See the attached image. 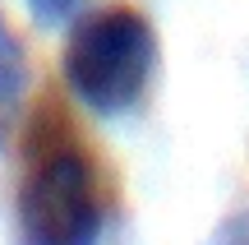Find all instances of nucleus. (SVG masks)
<instances>
[{
	"label": "nucleus",
	"instance_id": "2",
	"mask_svg": "<svg viewBox=\"0 0 249 245\" xmlns=\"http://www.w3.org/2000/svg\"><path fill=\"white\" fill-rule=\"evenodd\" d=\"M14 231L18 245H97L102 194L83 148L55 139L28 157L14 194Z\"/></svg>",
	"mask_w": 249,
	"mask_h": 245
},
{
	"label": "nucleus",
	"instance_id": "1",
	"mask_svg": "<svg viewBox=\"0 0 249 245\" xmlns=\"http://www.w3.org/2000/svg\"><path fill=\"white\" fill-rule=\"evenodd\" d=\"M157 70V33L129 5L88 14L65 42V83L97 116H124L143 102Z\"/></svg>",
	"mask_w": 249,
	"mask_h": 245
},
{
	"label": "nucleus",
	"instance_id": "4",
	"mask_svg": "<svg viewBox=\"0 0 249 245\" xmlns=\"http://www.w3.org/2000/svg\"><path fill=\"white\" fill-rule=\"evenodd\" d=\"M74 5H79V0H28V9H33L37 23H55V19H65Z\"/></svg>",
	"mask_w": 249,
	"mask_h": 245
},
{
	"label": "nucleus",
	"instance_id": "3",
	"mask_svg": "<svg viewBox=\"0 0 249 245\" xmlns=\"http://www.w3.org/2000/svg\"><path fill=\"white\" fill-rule=\"evenodd\" d=\"M23 88H28V51L18 33L0 19V134L9 130V116L23 102Z\"/></svg>",
	"mask_w": 249,
	"mask_h": 245
},
{
	"label": "nucleus",
	"instance_id": "5",
	"mask_svg": "<svg viewBox=\"0 0 249 245\" xmlns=\"http://www.w3.org/2000/svg\"><path fill=\"white\" fill-rule=\"evenodd\" d=\"M213 245H249V213L231 218V222H226V227L213 236Z\"/></svg>",
	"mask_w": 249,
	"mask_h": 245
}]
</instances>
